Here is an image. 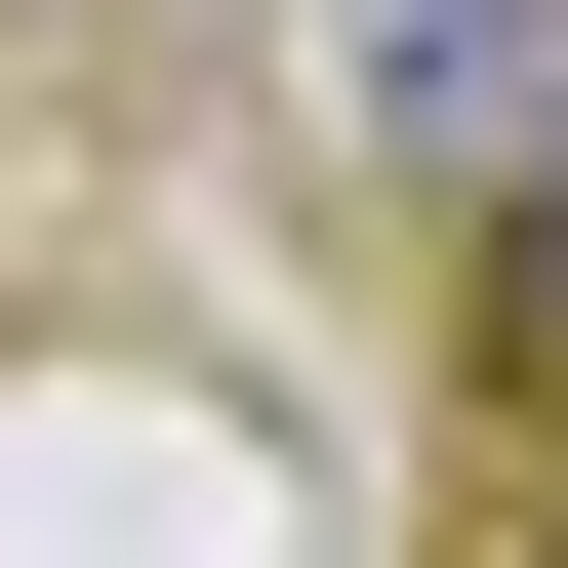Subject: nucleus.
Returning <instances> with one entry per match:
<instances>
[{"instance_id": "obj_1", "label": "nucleus", "mask_w": 568, "mask_h": 568, "mask_svg": "<svg viewBox=\"0 0 568 568\" xmlns=\"http://www.w3.org/2000/svg\"><path fill=\"white\" fill-rule=\"evenodd\" d=\"M325 122H366L406 203H528V122H568V0H325Z\"/></svg>"}, {"instance_id": "obj_2", "label": "nucleus", "mask_w": 568, "mask_h": 568, "mask_svg": "<svg viewBox=\"0 0 568 568\" xmlns=\"http://www.w3.org/2000/svg\"><path fill=\"white\" fill-rule=\"evenodd\" d=\"M487 284H528V325H568V122H528V203H487Z\"/></svg>"}]
</instances>
